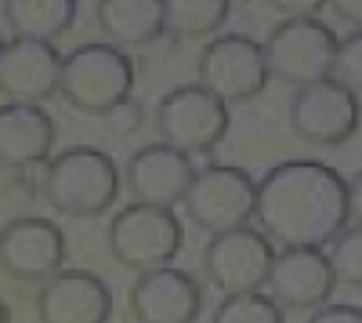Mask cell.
Returning <instances> with one entry per match:
<instances>
[{
    "mask_svg": "<svg viewBox=\"0 0 362 323\" xmlns=\"http://www.w3.org/2000/svg\"><path fill=\"white\" fill-rule=\"evenodd\" d=\"M254 222L279 247H326L348 225V182L322 160H283L257 182Z\"/></svg>",
    "mask_w": 362,
    "mask_h": 323,
    "instance_id": "cell-1",
    "label": "cell"
},
{
    "mask_svg": "<svg viewBox=\"0 0 362 323\" xmlns=\"http://www.w3.org/2000/svg\"><path fill=\"white\" fill-rule=\"evenodd\" d=\"M40 193L66 218H102L124 193V171L98 145H69L44 164Z\"/></svg>",
    "mask_w": 362,
    "mask_h": 323,
    "instance_id": "cell-2",
    "label": "cell"
},
{
    "mask_svg": "<svg viewBox=\"0 0 362 323\" xmlns=\"http://www.w3.org/2000/svg\"><path fill=\"white\" fill-rule=\"evenodd\" d=\"M134 91V62L127 51H119L105 40L80 44L62 55V76L58 95L83 116H105L112 106L131 98Z\"/></svg>",
    "mask_w": 362,
    "mask_h": 323,
    "instance_id": "cell-3",
    "label": "cell"
},
{
    "mask_svg": "<svg viewBox=\"0 0 362 323\" xmlns=\"http://www.w3.org/2000/svg\"><path fill=\"white\" fill-rule=\"evenodd\" d=\"M109 251L124 269L131 273H148L170 266L181 254L185 244V229L181 218L167 208H148V203H127L119 208L109 222Z\"/></svg>",
    "mask_w": 362,
    "mask_h": 323,
    "instance_id": "cell-4",
    "label": "cell"
},
{
    "mask_svg": "<svg viewBox=\"0 0 362 323\" xmlns=\"http://www.w3.org/2000/svg\"><path fill=\"white\" fill-rule=\"evenodd\" d=\"M160 142L185 157L214 153L228 135V106L199 84H181L156 106Z\"/></svg>",
    "mask_w": 362,
    "mask_h": 323,
    "instance_id": "cell-5",
    "label": "cell"
},
{
    "mask_svg": "<svg viewBox=\"0 0 362 323\" xmlns=\"http://www.w3.org/2000/svg\"><path fill=\"white\" fill-rule=\"evenodd\" d=\"M264 58L276 80L290 87H308L334 76L337 37L319 18H283L264 40Z\"/></svg>",
    "mask_w": 362,
    "mask_h": 323,
    "instance_id": "cell-6",
    "label": "cell"
},
{
    "mask_svg": "<svg viewBox=\"0 0 362 323\" xmlns=\"http://www.w3.org/2000/svg\"><path fill=\"white\" fill-rule=\"evenodd\" d=\"M196 73H199V87H206L225 106H243V102L257 98L272 80L264 44H257L247 33L214 37L199 51Z\"/></svg>",
    "mask_w": 362,
    "mask_h": 323,
    "instance_id": "cell-7",
    "label": "cell"
},
{
    "mask_svg": "<svg viewBox=\"0 0 362 323\" xmlns=\"http://www.w3.org/2000/svg\"><path fill=\"white\" fill-rule=\"evenodd\" d=\"M254 200L257 182L250 178V171L232 164H206L192 174V186L181 203H185L189 222L214 237V232L254 222Z\"/></svg>",
    "mask_w": 362,
    "mask_h": 323,
    "instance_id": "cell-8",
    "label": "cell"
},
{
    "mask_svg": "<svg viewBox=\"0 0 362 323\" xmlns=\"http://www.w3.org/2000/svg\"><path fill=\"white\" fill-rule=\"evenodd\" d=\"M272 261H276V244L261 229L239 225L214 232L203 247V273L221 295H254L268 283Z\"/></svg>",
    "mask_w": 362,
    "mask_h": 323,
    "instance_id": "cell-9",
    "label": "cell"
},
{
    "mask_svg": "<svg viewBox=\"0 0 362 323\" xmlns=\"http://www.w3.org/2000/svg\"><path fill=\"white\" fill-rule=\"evenodd\" d=\"M286 116H290V131L300 142L319 145V149H334V145H344L358 131L362 106L355 91H348L341 80L326 76L319 84L297 87Z\"/></svg>",
    "mask_w": 362,
    "mask_h": 323,
    "instance_id": "cell-10",
    "label": "cell"
},
{
    "mask_svg": "<svg viewBox=\"0 0 362 323\" xmlns=\"http://www.w3.org/2000/svg\"><path fill=\"white\" fill-rule=\"evenodd\" d=\"M66 232L40 215H18L0 225V273L18 283H47L66 269Z\"/></svg>",
    "mask_w": 362,
    "mask_h": 323,
    "instance_id": "cell-11",
    "label": "cell"
},
{
    "mask_svg": "<svg viewBox=\"0 0 362 323\" xmlns=\"http://www.w3.org/2000/svg\"><path fill=\"white\" fill-rule=\"evenodd\" d=\"M268 298L283 312H312L334 295V269L319 247H283L268 273Z\"/></svg>",
    "mask_w": 362,
    "mask_h": 323,
    "instance_id": "cell-12",
    "label": "cell"
},
{
    "mask_svg": "<svg viewBox=\"0 0 362 323\" xmlns=\"http://www.w3.org/2000/svg\"><path fill=\"white\" fill-rule=\"evenodd\" d=\"M196 164L192 157L170 149L163 142L141 145V149L127 160L124 167V189L131 193L134 203H148V208H167L174 211L185 200L192 186Z\"/></svg>",
    "mask_w": 362,
    "mask_h": 323,
    "instance_id": "cell-13",
    "label": "cell"
},
{
    "mask_svg": "<svg viewBox=\"0 0 362 323\" xmlns=\"http://www.w3.org/2000/svg\"><path fill=\"white\" fill-rule=\"evenodd\" d=\"M131 312L138 323H199L203 283L174 266L138 273L131 287Z\"/></svg>",
    "mask_w": 362,
    "mask_h": 323,
    "instance_id": "cell-14",
    "label": "cell"
},
{
    "mask_svg": "<svg viewBox=\"0 0 362 323\" xmlns=\"http://www.w3.org/2000/svg\"><path fill=\"white\" fill-rule=\"evenodd\" d=\"M40 323H109L112 319V290L98 273L62 269L37 295Z\"/></svg>",
    "mask_w": 362,
    "mask_h": 323,
    "instance_id": "cell-15",
    "label": "cell"
},
{
    "mask_svg": "<svg viewBox=\"0 0 362 323\" xmlns=\"http://www.w3.org/2000/svg\"><path fill=\"white\" fill-rule=\"evenodd\" d=\"M62 55L40 40H4L0 47V95L8 102L44 106L58 95Z\"/></svg>",
    "mask_w": 362,
    "mask_h": 323,
    "instance_id": "cell-16",
    "label": "cell"
},
{
    "mask_svg": "<svg viewBox=\"0 0 362 323\" xmlns=\"http://www.w3.org/2000/svg\"><path fill=\"white\" fill-rule=\"evenodd\" d=\"M54 157V120L44 106H0V167L33 171Z\"/></svg>",
    "mask_w": 362,
    "mask_h": 323,
    "instance_id": "cell-17",
    "label": "cell"
},
{
    "mask_svg": "<svg viewBox=\"0 0 362 323\" xmlns=\"http://www.w3.org/2000/svg\"><path fill=\"white\" fill-rule=\"evenodd\" d=\"M95 22L102 29L105 44L127 51V47H148L167 33L163 0H98Z\"/></svg>",
    "mask_w": 362,
    "mask_h": 323,
    "instance_id": "cell-18",
    "label": "cell"
},
{
    "mask_svg": "<svg viewBox=\"0 0 362 323\" xmlns=\"http://www.w3.org/2000/svg\"><path fill=\"white\" fill-rule=\"evenodd\" d=\"M76 11V0H0V18L11 40L54 44L73 29Z\"/></svg>",
    "mask_w": 362,
    "mask_h": 323,
    "instance_id": "cell-19",
    "label": "cell"
},
{
    "mask_svg": "<svg viewBox=\"0 0 362 323\" xmlns=\"http://www.w3.org/2000/svg\"><path fill=\"white\" fill-rule=\"evenodd\" d=\"M232 0H163L167 33L177 40H206L228 22Z\"/></svg>",
    "mask_w": 362,
    "mask_h": 323,
    "instance_id": "cell-20",
    "label": "cell"
},
{
    "mask_svg": "<svg viewBox=\"0 0 362 323\" xmlns=\"http://www.w3.org/2000/svg\"><path fill=\"white\" fill-rule=\"evenodd\" d=\"M210 323H286V312L264 290H254V295H225Z\"/></svg>",
    "mask_w": 362,
    "mask_h": 323,
    "instance_id": "cell-21",
    "label": "cell"
},
{
    "mask_svg": "<svg viewBox=\"0 0 362 323\" xmlns=\"http://www.w3.org/2000/svg\"><path fill=\"white\" fill-rule=\"evenodd\" d=\"M329 269H334V280L362 290V225H344L334 244H329Z\"/></svg>",
    "mask_w": 362,
    "mask_h": 323,
    "instance_id": "cell-22",
    "label": "cell"
},
{
    "mask_svg": "<svg viewBox=\"0 0 362 323\" xmlns=\"http://www.w3.org/2000/svg\"><path fill=\"white\" fill-rule=\"evenodd\" d=\"M334 80H341L348 91L362 95V29L337 40V58H334Z\"/></svg>",
    "mask_w": 362,
    "mask_h": 323,
    "instance_id": "cell-23",
    "label": "cell"
},
{
    "mask_svg": "<svg viewBox=\"0 0 362 323\" xmlns=\"http://www.w3.org/2000/svg\"><path fill=\"white\" fill-rule=\"evenodd\" d=\"M105 128L112 131V135H119V138H131V135H138L141 131V124H145V109H141V102H134V98H124L119 106H112L105 116Z\"/></svg>",
    "mask_w": 362,
    "mask_h": 323,
    "instance_id": "cell-24",
    "label": "cell"
},
{
    "mask_svg": "<svg viewBox=\"0 0 362 323\" xmlns=\"http://www.w3.org/2000/svg\"><path fill=\"white\" fill-rule=\"evenodd\" d=\"M268 8L283 18H319L326 0H268Z\"/></svg>",
    "mask_w": 362,
    "mask_h": 323,
    "instance_id": "cell-25",
    "label": "cell"
},
{
    "mask_svg": "<svg viewBox=\"0 0 362 323\" xmlns=\"http://www.w3.org/2000/svg\"><path fill=\"white\" fill-rule=\"evenodd\" d=\"M308 323H362V309L358 305H319L312 309Z\"/></svg>",
    "mask_w": 362,
    "mask_h": 323,
    "instance_id": "cell-26",
    "label": "cell"
},
{
    "mask_svg": "<svg viewBox=\"0 0 362 323\" xmlns=\"http://www.w3.org/2000/svg\"><path fill=\"white\" fill-rule=\"evenodd\" d=\"M348 222L362 225V171H355L348 178Z\"/></svg>",
    "mask_w": 362,
    "mask_h": 323,
    "instance_id": "cell-27",
    "label": "cell"
},
{
    "mask_svg": "<svg viewBox=\"0 0 362 323\" xmlns=\"http://www.w3.org/2000/svg\"><path fill=\"white\" fill-rule=\"evenodd\" d=\"M326 4L337 11V18H344L348 26L362 29V0H326Z\"/></svg>",
    "mask_w": 362,
    "mask_h": 323,
    "instance_id": "cell-28",
    "label": "cell"
},
{
    "mask_svg": "<svg viewBox=\"0 0 362 323\" xmlns=\"http://www.w3.org/2000/svg\"><path fill=\"white\" fill-rule=\"evenodd\" d=\"M0 323H11V309H8L4 298H0Z\"/></svg>",
    "mask_w": 362,
    "mask_h": 323,
    "instance_id": "cell-29",
    "label": "cell"
},
{
    "mask_svg": "<svg viewBox=\"0 0 362 323\" xmlns=\"http://www.w3.org/2000/svg\"><path fill=\"white\" fill-rule=\"evenodd\" d=\"M232 4H243V0H232Z\"/></svg>",
    "mask_w": 362,
    "mask_h": 323,
    "instance_id": "cell-30",
    "label": "cell"
},
{
    "mask_svg": "<svg viewBox=\"0 0 362 323\" xmlns=\"http://www.w3.org/2000/svg\"><path fill=\"white\" fill-rule=\"evenodd\" d=\"M0 47H4V37H0Z\"/></svg>",
    "mask_w": 362,
    "mask_h": 323,
    "instance_id": "cell-31",
    "label": "cell"
}]
</instances>
